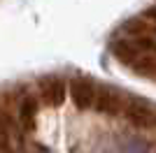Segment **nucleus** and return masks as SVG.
<instances>
[{"mask_svg":"<svg viewBox=\"0 0 156 153\" xmlns=\"http://www.w3.org/2000/svg\"><path fill=\"white\" fill-rule=\"evenodd\" d=\"M124 114L128 118L130 125L142 127V130H149V127H156V107L147 100H130L126 102Z\"/></svg>","mask_w":156,"mask_h":153,"instance_id":"obj_1","label":"nucleus"},{"mask_svg":"<svg viewBox=\"0 0 156 153\" xmlns=\"http://www.w3.org/2000/svg\"><path fill=\"white\" fill-rule=\"evenodd\" d=\"M35 116H37V100L33 95H26L21 100V104H19V123H21V127L30 130V127L35 125Z\"/></svg>","mask_w":156,"mask_h":153,"instance_id":"obj_6","label":"nucleus"},{"mask_svg":"<svg viewBox=\"0 0 156 153\" xmlns=\"http://www.w3.org/2000/svg\"><path fill=\"white\" fill-rule=\"evenodd\" d=\"M130 67L142 76H156V56H144V53H140V58H137Z\"/></svg>","mask_w":156,"mask_h":153,"instance_id":"obj_7","label":"nucleus"},{"mask_svg":"<svg viewBox=\"0 0 156 153\" xmlns=\"http://www.w3.org/2000/svg\"><path fill=\"white\" fill-rule=\"evenodd\" d=\"M126 102L124 95L119 93L117 88L112 86H98L96 88V100H93V109L98 114H105V116H119L124 111Z\"/></svg>","mask_w":156,"mask_h":153,"instance_id":"obj_2","label":"nucleus"},{"mask_svg":"<svg viewBox=\"0 0 156 153\" xmlns=\"http://www.w3.org/2000/svg\"><path fill=\"white\" fill-rule=\"evenodd\" d=\"M40 95L49 107H61L68 97V83L61 76H42L40 79Z\"/></svg>","mask_w":156,"mask_h":153,"instance_id":"obj_4","label":"nucleus"},{"mask_svg":"<svg viewBox=\"0 0 156 153\" xmlns=\"http://www.w3.org/2000/svg\"><path fill=\"white\" fill-rule=\"evenodd\" d=\"M70 100L72 104L79 109V111H86V109L93 107V100H96V83L91 79H84V76H77L70 81Z\"/></svg>","mask_w":156,"mask_h":153,"instance_id":"obj_3","label":"nucleus"},{"mask_svg":"<svg viewBox=\"0 0 156 153\" xmlns=\"http://www.w3.org/2000/svg\"><path fill=\"white\" fill-rule=\"evenodd\" d=\"M124 32L126 35H144L147 32V25H144V19H128L124 23Z\"/></svg>","mask_w":156,"mask_h":153,"instance_id":"obj_9","label":"nucleus"},{"mask_svg":"<svg viewBox=\"0 0 156 153\" xmlns=\"http://www.w3.org/2000/svg\"><path fill=\"white\" fill-rule=\"evenodd\" d=\"M112 56L117 58L119 63H124V65H133L137 60V58H140V51L135 49V44H133V42H128V39H114V42H112Z\"/></svg>","mask_w":156,"mask_h":153,"instance_id":"obj_5","label":"nucleus"},{"mask_svg":"<svg viewBox=\"0 0 156 153\" xmlns=\"http://www.w3.org/2000/svg\"><path fill=\"white\" fill-rule=\"evenodd\" d=\"M144 19H151V21H156V2L151 7H147V12H144Z\"/></svg>","mask_w":156,"mask_h":153,"instance_id":"obj_11","label":"nucleus"},{"mask_svg":"<svg viewBox=\"0 0 156 153\" xmlns=\"http://www.w3.org/2000/svg\"><path fill=\"white\" fill-rule=\"evenodd\" d=\"M133 44H135V49L140 51V53H144V56H156V39L154 37L137 35V37L133 39Z\"/></svg>","mask_w":156,"mask_h":153,"instance_id":"obj_8","label":"nucleus"},{"mask_svg":"<svg viewBox=\"0 0 156 153\" xmlns=\"http://www.w3.org/2000/svg\"><path fill=\"white\" fill-rule=\"evenodd\" d=\"M124 148H135V151H142V148H149L147 141H135V144H124Z\"/></svg>","mask_w":156,"mask_h":153,"instance_id":"obj_10","label":"nucleus"}]
</instances>
